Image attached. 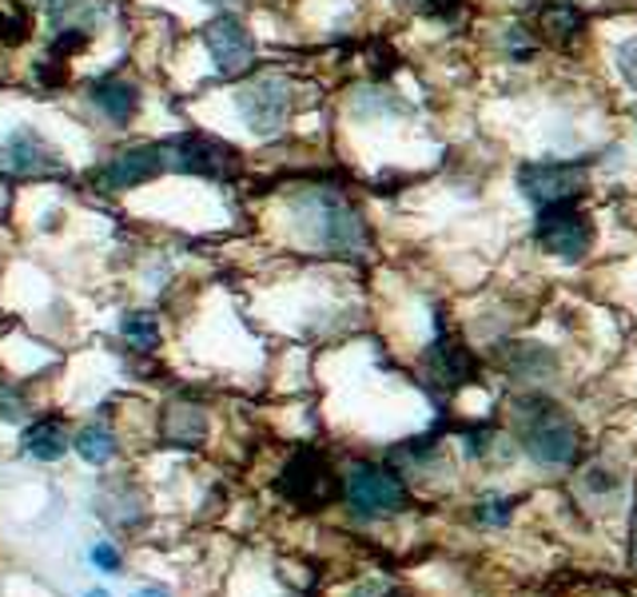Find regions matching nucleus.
<instances>
[{"mask_svg":"<svg viewBox=\"0 0 637 597\" xmlns=\"http://www.w3.org/2000/svg\"><path fill=\"white\" fill-rule=\"evenodd\" d=\"M291 208H295L299 228L307 231V239L318 251L343 255V259L370 255L367 216L338 188H299L295 199H291Z\"/></svg>","mask_w":637,"mask_h":597,"instance_id":"nucleus-1","label":"nucleus"},{"mask_svg":"<svg viewBox=\"0 0 637 597\" xmlns=\"http://www.w3.org/2000/svg\"><path fill=\"white\" fill-rule=\"evenodd\" d=\"M510 422H514V434L526 458H534L537 467H574L582 454V427L570 418L566 407H557L554 398L518 395L510 402Z\"/></svg>","mask_w":637,"mask_h":597,"instance_id":"nucleus-2","label":"nucleus"},{"mask_svg":"<svg viewBox=\"0 0 637 597\" xmlns=\"http://www.w3.org/2000/svg\"><path fill=\"white\" fill-rule=\"evenodd\" d=\"M534 239L546 255L577 263V259H586L589 251H594L597 223H594V216L577 203V199H566V203H550V208H542Z\"/></svg>","mask_w":637,"mask_h":597,"instance_id":"nucleus-3","label":"nucleus"},{"mask_svg":"<svg viewBox=\"0 0 637 597\" xmlns=\"http://www.w3.org/2000/svg\"><path fill=\"white\" fill-rule=\"evenodd\" d=\"M279 494L299 510H327L343 494V478H335L331 462L318 450L303 447L279 474Z\"/></svg>","mask_w":637,"mask_h":597,"instance_id":"nucleus-4","label":"nucleus"},{"mask_svg":"<svg viewBox=\"0 0 637 597\" xmlns=\"http://www.w3.org/2000/svg\"><path fill=\"white\" fill-rule=\"evenodd\" d=\"M343 498L358 517H387L407 510L410 502L403 478L378 462H355L343 478Z\"/></svg>","mask_w":637,"mask_h":597,"instance_id":"nucleus-5","label":"nucleus"},{"mask_svg":"<svg viewBox=\"0 0 637 597\" xmlns=\"http://www.w3.org/2000/svg\"><path fill=\"white\" fill-rule=\"evenodd\" d=\"M236 108L255 136H275L291 119L295 88H291V80L275 76V72H263V76L248 80V84L236 92Z\"/></svg>","mask_w":637,"mask_h":597,"instance_id":"nucleus-6","label":"nucleus"},{"mask_svg":"<svg viewBox=\"0 0 637 597\" xmlns=\"http://www.w3.org/2000/svg\"><path fill=\"white\" fill-rule=\"evenodd\" d=\"M586 171L589 164H570V159H534V164H522L518 168V191L537 203V208H550V203H566L577 199L586 188Z\"/></svg>","mask_w":637,"mask_h":597,"instance_id":"nucleus-7","label":"nucleus"},{"mask_svg":"<svg viewBox=\"0 0 637 597\" xmlns=\"http://www.w3.org/2000/svg\"><path fill=\"white\" fill-rule=\"evenodd\" d=\"M164 171H168V148L164 144H136L128 151H116L108 164H100L92 171V188L116 196V191L139 188V184L164 176Z\"/></svg>","mask_w":637,"mask_h":597,"instance_id":"nucleus-8","label":"nucleus"},{"mask_svg":"<svg viewBox=\"0 0 637 597\" xmlns=\"http://www.w3.org/2000/svg\"><path fill=\"white\" fill-rule=\"evenodd\" d=\"M168 148V171H191V176H231L239 168V151L223 139L199 136V132H188V136L164 139Z\"/></svg>","mask_w":637,"mask_h":597,"instance_id":"nucleus-9","label":"nucleus"},{"mask_svg":"<svg viewBox=\"0 0 637 597\" xmlns=\"http://www.w3.org/2000/svg\"><path fill=\"white\" fill-rule=\"evenodd\" d=\"M203 44H208L211 64L219 69V76H243L255 64V36L248 32V24L231 12L216 17L203 29Z\"/></svg>","mask_w":637,"mask_h":597,"instance_id":"nucleus-10","label":"nucleus"},{"mask_svg":"<svg viewBox=\"0 0 637 597\" xmlns=\"http://www.w3.org/2000/svg\"><path fill=\"white\" fill-rule=\"evenodd\" d=\"M0 171L20 179H40V176H60V159L52 144L40 136L36 128H17L0 144Z\"/></svg>","mask_w":637,"mask_h":597,"instance_id":"nucleus-11","label":"nucleus"},{"mask_svg":"<svg viewBox=\"0 0 637 597\" xmlns=\"http://www.w3.org/2000/svg\"><path fill=\"white\" fill-rule=\"evenodd\" d=\"M422 363H427V378L442 390L467 387L470 378H474V355H470L458 338H438V343H430Z\"/></svg>","mask_w":637,"mask_h":597,"instance_id":"nucleus-12","label":"nucleus"},{"mask_svg":"<svg viewBox=\"0 0 637 597\" xmlns=\"http://www.w3.org/2000/svg\"><path fill=\"white\" fill-rule=\"evenodd\" d=\"M498 363H502V370H507L514 383H550V378H557V370H562L557 350L537 347V343H514V347H507L498 355Z\"/></svg>","mask_w":637,"mask_h":597,"instance_id":"nucleus-13","label":"nucleus"},{"mask_svg":"<svg viewBox=\"0 0 637 597\" xmlns=\"http://www.w3.org/2000/svg\"><path fill=\"white\" fill-rule=\"evenodd\" d=\"M88 100L92 108L104 119H112V124H132V119L139 116V88L132 80H119V76L96 80L88 88Z\"/></svg>","mask_w":637,"mask_h":597,"instance_id":"nucleus-14","label":"nucleus"},{"mask_svg":"<svg viewBox=\"0 0 637 597\" xmlns=\"http://www.w3.org/2000/svg\"><path fill=\"white\" fill-rule=\"evenodd\" d=\"M159 434L168 447H179V450H191L199 447L203 438H208V415L191 402H171L164 410V422H159Z\"/></svg>","mask_w":637,"mask_h":597,"instance_id":"nucleus-15","label":"nucleus"},{"mask_svg":"<svg viewBox=\"0 0 637 597\" xmlns=\"http://www.w3.org/2000/svg\"><path fill=\"white\" fill-rule=\"evenodd\" d=\"M24 450H29L32 458H40V462L64 458V450H69V427H64V418L60 415L36 418V422L24 430Z\"/></svg>","mask_w":637,"mask_h":597,"instance_id":"nucleus-16","label":"nucleus"},{"mask_svg":"<svg viewBox=\"0 0 637 597\" xmlns=\"http://www.w3.org/2000/svg\"><path fill=\"white\" fill-rule=\"evenodd\" d=\"M40 9L49 12L56 32H88L104 12V4L100 0H40Z\"/></svg>","mask_w":637,"mask_h":597,"instance_id":"nucleus-17","label":"nucleus"},{"mask_svg":"<svg viewBox=\"0 0 637 597\" xmlns=\"http://www.w3.org/2000/svg\"><path fill=\"white\" fill-rule=\"evenodd\" d=\"M537 29H542V36L546 40H554V44H570V40L582 36L586 17H582L570 0H550L546 9L537 12Z\"/></svg>","mask_w":637,"mask_h":597,"instance_id":"nucleus-18","label":"nucleus"},{"mask_svg":"<svg viewBox=\"0 0 637 597\" xmlns=\"http://www.w3.org/2000/svg\"><path fill=\"white\" fill-rule=\"evenodd\" d=\"M76 454L84 462H92V467H104V462L116 458V434L104 422H92V427H84L76 434Z\"/></svg>","mask_w":637,"mask_h":597,"instance_id":"nucleus-19","label":"nucleus"},{"mask_svg":"<svg viewBox=\"0 0 637 597\" xmlns=\"http://www.w3.org/2000/svg\"><path fill=\"white\" fill-rule=\"evenodd\" d=\"M119 335L128 338L136 350L159 347V323H156V315H148V311H132V315L119 318Z\"/></svg>","mask_w":637,"mask_h":597,"instance_id":"nucleus-20","label":"nucleus"},{"mask_svg":"<svg viewBox=\"0 0 637 597\" xmlns=\"http://www.w3.org/2000/svg\"><path fill=\"white\" fill-rule=\"evenodd\" d=\"M614 64H617V76L626 80L629 88L637 92V32H634V36H626L614 49Z\"/></svg>","mask_w":637,"mask_h":597,"instance_id":"nucleus-21","label":"nucleus"},{"mask_svg":"<svg viewBox=\"0 0 637 597\" xmlns=\"http://www.w3.org/2000/svg\"><path fill=\"white\" fill-rule=\"evenodd\" d=\"M24 36H29V20H24V12L0 9V40H4V44H20Z\"/></svg>","mask_w":637,"mask_h":597,"instance_id":"nucleus-22","label":"nucleus"},{"mask_svg":"<svg viewBox=\"0 0 637 597\" xmlns=\"http://www.w3.org/2000/svg\"><path fill=\"white\" fill-rule=\"evenodd\" d=\"M24 410H29L24 395H20V390L12 387V383H0V418L17 422V418H24Z\"/></svg>","mask_w":637,"mask_h":597,"instance_id":"nucleus-23","label":"nucleus"},{"mask_svg":"<svg viewBox=\"0 0 637 597\" xmlns=\"http://www.w3.org/2000/svg\"><path fill=\"white\" fill-rule=\"evenodd\" d=\"M510 498H487V502H478V517L487 522V526H507L510 522Z\"/></svg>","mask_w":637,"mask_h":597,"instance_id":"nucleus-24","label":"nucleus"},{"mask_svg":"<svg viewBox=\"0 0 637 597\" xmlns=\"http://www.w3.org/2000/svg\"><path fill=\"white\" fill-rule=\"evenodd\" d=\"M92 562H96L100 569H108V574H116L119 569V554L108 546V542H96V546H92Z\"/></svg>","mask_w":637,"mask_h":597,"instance_id":"nucleus-25","label":"nucleus"},{"mask_svg":"<svg viewBox=\"0 0 637 597\" xmlns=\"http://www.w3.org/2000/svg\"><path fill=\"white\" fill-rule=\"evenodd\" d=\"M398 9H422V4H430V0H395Z\"/></svg>","mask_w":637,"mask_h":597,"instance_id":"nucleus-26","label":"nucleus"},{"mask_svg":"<svg viewBox=\"0 0 637 597\" xmlns=\"http://www.w3.org/2000/svg\"><path fill=\"white\" fill-rule=\"evenodd\" d=\"M629 562H634V569H637V522H634V546H629Z\"/></svg>","mask_w":637,"mask_h":597,"instance_id":"nucleus-27","label":"nucleus"},{"mask_svg":"<svg viewBox=\"0 0 637 597\" xmlns=\"http://www.w3.org/2000/svg\"><path fill=\"white\" fill-rule=\"evenodd\" d=\"M136 597H168V594H164V589H139Z\"/></svg>","mask_w":637,"mask_h":597,"instance_id":"nucleus-28","label":"nucleus"},{"mask_svg":"<svg viewBox=\"0 0 637 597\" xmlns=\"http://www.w3.org/2000/svg\"><path fill=\"white\" fill-rule=\"evenodd\" d=\"M203 4H231V0H203Z\"/></svg>","mask_w":637,"mask_h":597,"instance_id":"nucleus-29","label":"nucleus"},{"mask_svg":"<svg viewBox=\"0 0 637 597\" xmlns=\"http://www.w3.org/2000/svg\"><path fill=\"white\" fill-rule=\"evenodd\" d=\"M88 597H108V594H104V589H92V594Z\"/></svg>","mask_w":637,"mask_h":597,"instance_id":"nucleus-30","label":"nucleus"}]
</instances>
